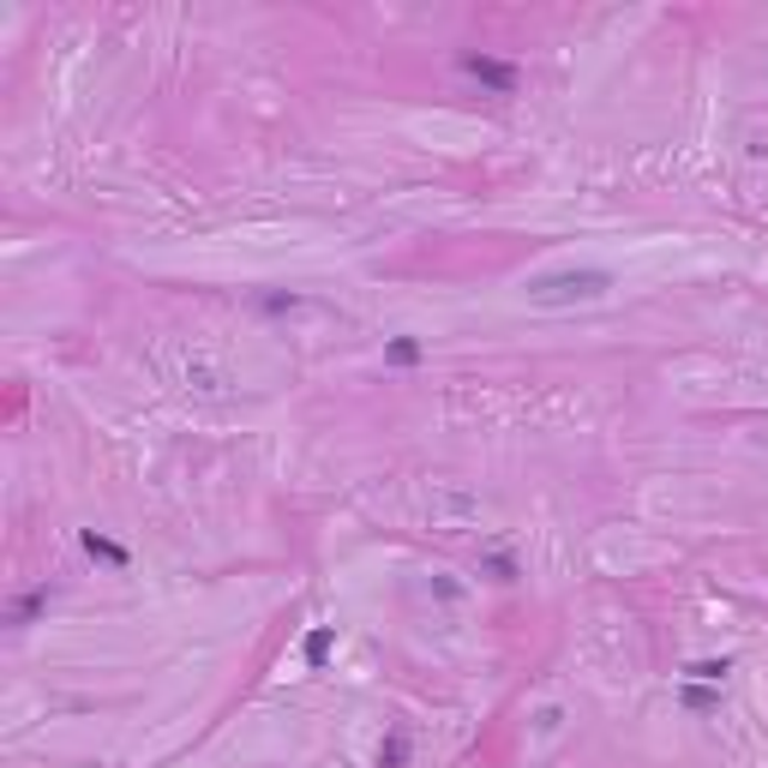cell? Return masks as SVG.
Instances as JSON below:
<instances>
[{
  "label": "cell",
  "mask_w": 768,
  "mask_h": 768,
  "mask_svg": "<svg viewBox=\"0 0 768 768\" xmlns=\"http://www.w3.org/2000/svg\"><path fill=\"white\" fill-rule=\"evenodd\" d=\"M294 306H301V294H259V313H294Z\"/></svg>",
  "instance_id": "30bf717a"
},
{
  "label": "cell",
  "mask_w": 768,
  "mask_h": 768,
  "mask_svg": "<svg viewBox=\"0 0 768 768\" xmlns=\"http://www.w3.org/2000/svg\"><path fill=\"white\" fill-rule=\"evenodd\" d=\"M456 72H463V79H475L481 91H493V97H516V84H523V67L516 61H498V54H475V49H463L456 54Z\"/></svg>",
  "instance_id": "7a4b0ae2"
},
{
  "label": "cell",
  "mask_w": 768,
  "mask_h": 768,
  "mask_svg": "<svg viewBox=\"0 0 768 768\" xmlns=\"http://www.w3.org/2000/svg\"><path fill=\"white\" fill-rule=\"evenodd\" d=\"M481 570H493V583H516V558H511V553H493Z\"/></svg>",
  "instance_id": "8fae6325"
},
{
  "label": "cell",
  "mask_w": 768,
  "mask_h": 768,
  "mask_svg": "<svg viewBox=\"0 0 768 768\" xmlns=\"http://www.w3.org/2000/svg\"><path fill=\"white\" fill-rule=\"evenodd\" d=\"M421 361H426L421 336H391V343H384V366H421Z\"/></svg>",
  "instance_id": "52a82bcc"
},
{
  "label": "cell",
  "mask_w": 768,
  "mask_h": 768,
  "mask_svg": "<svg viewBox=\"0 0 768 768\" xmlns=\"http://www.w3.org/2000/svg\"><path fill=\"white\" fill-rule=\"evenodd\" d=\"M49 600H54V588L49 583H37V588H24L19 600H12V613H7V625L12 630H24V625H37L42 613H49Z\"/></svg>",
  "instance_id": "3957f363"
},
{
  "label": "cell",
  "mask_w": 768,
  "mask_h": 768,
  "mask_svg": "<svg viewBox=\"0 0 768 768\" xmlns=\"http://www.w3.org/2000/svg\"><path fill=\"white\" fill-rule=\"evenodd\" d=\"M727 673H732V660L720 655V660H690L685 678H697V685H727Z\"/></svg>",
  "instance_id": "ba28073f"
},
{
  "label": "cell",
  "mask_w": 768,
  "mask_h": 768,
  "mask_svg": "<svg viewBox=\"0 0 768 768\" xmlns=\"http://www.w3.org/2000/svg\"><path fill=\"white\" fill-rule=\"evenodd\" d=\"M403 762H408V732L391 727V738L378 745V768H403Z\"/></svg>",
  "instance_id": "9c48e42d"
},
{
  "label": "cell",
  "mask_w": 768,
  "mask_h": 768,
  "mask_svg": "<svg viewBox=\"0 0 768 768\" xmlns=\"http://www.w3.org/2000/svg\"><path fill=\"white\" fill-rule=\"evenodd\" d=\"M79 546H84L91 558H102V565H114V570H127V565H132V553H127V546L114 540V535H102V528H84Z\"/></svg>",
  "instance_id": "277c9868"
},
{
  "label": "cell",
  "mask_w": 768,
  "mask_h": 768,
  "mask_svg": "<svg viewBox=\"0 0 768 768\" xmlns=\"http://www.w3.org/2000/svg\"><path fill=\"white\" fill-rule=\"evenodd\" d=\"M331 648H336V625H313V630H306V643H301V660L319 673L324 660H331Z\"/></svg>",
  "instance_id": "5b68a950"
},
{
  "label": "cell",
  "mask_w": 768,
  "mask_h": 768,
  "mask_svg": "<svg viewBox=\"0 0 768 768\" xmlns=\"http://www.w3.org/2000/svg\"><path fill=\"white\" fill-rule=\"evenodd\" d=\"M523 294H528V306H540V313H565V306L607 301V294H613V271H600V264H565V271L528 276Z\"/></svg>",
  "instance_id": "6da1fadb"
},
{
  "label": "cell",
  "mask_w": 768,
  "mask_h": 768,
  "mask_svg": "<svg viewBox=\"0 0 768 768\" xmlns=\"http://www.w3.org/2000/svg\"><path fill=\"white\" fill-rule=\"evenodd\" d=\"M678 703H685L690 715H715V708H720V685H697V678H685V685H678Z\"/></svg>",
  "instance_id": "8992f818"
}]
</instances>
